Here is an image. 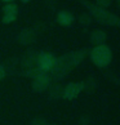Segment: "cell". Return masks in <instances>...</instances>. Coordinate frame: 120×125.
I'll use <instances>...</instances> for the list:
<instances>
[{
	"label": "cell",
	"mask_w": 120,
	"mask_h": 125,
	"mask_svg": "<svg viewBox=\"0 0 120 125\" xmlns=\"http://www.w3.org/2000/svg\"><path fill=\"white\" fill-rule=\"evenodd\" d=\"M87 55V49H77L72 50L70 53H66L57 58L56 64L49 72V76L52 80H62L65 76H67L74 67L79 66L83 59Z\"/></svg>",
	"instance_id": "6da1fadb"
},
{
	"label": "cell",
	"mask_w": 120,
	"mask_h": 125,
	"mask_svg": "<svg viewBox=\"0 0 120 125\" xmlns=\"http://www.w3.org/2000/svg\"><path fill=\"white\" fill-rule=\"evenodd\" d=\"M80 3L88 9L89 10L88 13L97 22H99V23H102V25H107V26L120 27V17L119 16L109 12L107 9L97 7L94 3H90L89 0H80Z\"/></svg>",
	"instance_id": "7a4b0ae2"
},
{
	"label": "cell",
	"mask_w": 120,
	"mask_h": 125,
	"mask_svg": "<svg viewBox=\"0 0 120 125\" xmlns=\"http://www.w3.org/2000/svg\"><path fill=\"white\" fill-rule=\"evenodd\" d=\"M89 57L94 66L99 67V68H105L112 61V50L106 44L94 45L89 52Z\"/></svg>",
	"instance_id": "3957f363"
},
{
	"label": "cell",
	"mask_w": 120,
	"mask_h": 125,
	"mask_svg": "<svg viewBox=\"0 0 120 125\" xmlns=\"http://www.w3.org/2000/svg\"><path fill=\"white\" fill-rule=\"evenodd\" d=\"M57 61V57H54L53 53L50 52H40L36 55V67L44 73L50 72L52 68L54 67Z\"/></svg>",
	"instance_id": "277c9868"
},
{
	"label": "cell",
	"mask_w": 120,
	"mask_h": 125,
	"mask_svg": "<svg viewBox=\"0 0 120 125\" xmlns=\"http://www.w3.org/2000/svg\"><path fill=\"white\" fill-rule=\"evenodd\" d=\"M50 85H52V79L48 73H40L31 81V88L36 93H43V92L48 90Z\"/></svg>",
	"instance_id": "5b68a950"
},
{
	"label": "cell",
	"mask_w": 120,
	"mask_h": 125,
	"mask_svg": "<svg viewBox=\"0 0 120 125\" xmlns=\"http://www.w3.org/2000/svg\"><path fill=\"white\" fill-rule=\"evenodd\" d=\"M18 17V5L16 3H7L3 8V18H1V22L4 25H9V23H13Z\"/></svg>",
	"instance_id": "8992f818"
},
{
	"label": "cell",
	"mask_w": 120,
	"mask_h": 125,
	"mask_svg": "<svg viewBox=\"0 0 120 125\" xmlns=\"http://www.w3.org/2000/svg\"><path fill=\"white\" fill-rule=\"evenodd\" d=\"M83 81H75V83H68L66 86H63V98L65 99H75L79 97V94L83 92Z\"/></svg>",
	"instance_id": "52a82bcc"
},
{
	"label": "cell",
	"mask_w": 120,
	"mask_h": 125,
	"mask_svg": "<svg viewBox=\"0 0 120 125\" xmlns=\"http://www.w3.org/2000/svg\"><path fill=\"white\" fill-rule=\"evenodd\" d=\"M36 36H38V31L35 29L26 27V29L21 30V32L17 36V40L21 45H30L36 40Z\"/></svg>",
	"instance_id": "ba28073f"
},
{
	"label": "cell",
	"mask_w": 120,
	"mask_h": 125,
	"mask_svg": "<svg viewBox=\"0 0 120 125\" xmlns=\"http://www.w3.org/2000/svg\"><path fill=\"white\" fill-rule=\"evenodd\" d=\"M56 21L59 26L62 27H68L74 23V21H75V17L71 12L68 10H59L57 13V17H56Z\"/></svg>",
	"instance_id": "9c48e42d"
},
{
	"label": "cell",
	"mask_w": 120,
	"mask_h": 125,
	"mask_svg": "<svg viewBox=\"0 0 120 125\" xmlns=\"http://www.w3.org/2000/svg\"><path fill=\"white\" fill-rule=\"evenodd\" d=\"M89 40L93 45H102L106 44L107 40V34L103 30H93L89 35Z\"/></svg>",
	"instance_id": "30bf717a"
},
{
	"label": "cell",
	"mask_w": 120,
	"mask_h": 125,
	"mask_svg": "<svg viewBox=\"0 0 120 125\" xmlns=\"http://www.w3.org/2000/svg\"><path fill=\"white\" fill-rule=\"evenodd\" d=\"M48 93H49L50 99H54V101L61 99V98H63V86L61 84H58V83L57 84H53L49 86Z\"/></svg>",
	"instance_id": "8fae6325"
},
{
	"label": "cell",
	"mask_w": 120,
	"mask_h": 125,
	"mask_svg": "<svg viewBox=\"0 0 120 125\" xmlns=\"http://www.w3.org/2000/svg\"><path fill=\"white\" fill-rule=\"evenodd\" d=\"M83 86H84V89H83V92H87L88 94H92L94 93L97 86H98V83H97V79L94 76H88L85 79L84 81H83Z\"/></svg>",
	"instance_id": "7c38bea8"
},
{
	"label": "cell",
	"mask_w": 120,
	"mask_h": 125,
	"mask_svg": "<svg viewBox=\"0 0 120 125\" xmlns=\"http://www.w3.org/2000/svg\"><path fill=\"white\" fill-rule=\"evenodd\" d=\"M77 22L80 23V26L83 27H89L93 22V17H92L89 13H80L79 17H77Z\"/></svg>",
	"instance_id": "4fadbf2b"
},
{
	"label": "cell",
	"mask_w": 120,
	"mask_h": 125,
	"mask_svg": "<svg viewBox=\"0 0 120 125\" xmlns=\"http://www.w3.org/2000/svg\"><path fill=\"white\" fill-rule=\"evenodd\" d=\"M30 125H48V121H47L44 117L38 116V117H34V119L31 120Z\"/></svg>",
	"instance_id": "5bb4252c"
},
{
	"label": "cell",
	"mask_w": 120,
	"mask_h": 125,
	"mask_svg": "<svg viewBox=\"0 0 120 125\" xmlns=\"http://www.w3.org/2000/svg\"><path fill=\"white\" fill-rule=\"evenodd\" d=\"M94 4H96L97 7H99V8L106 9V8H109L112 4V0H96Z\"/></svg>",
	"instance_id": "9a60e30c"
},
{
	"label": "cell",
	"mask_w": 120,
	"mask_h": 125,
	"mask_svg": "<svg viewBox=\"0 0 120 125\" xmlns=\"http://www.w3.org/2000/svg\"><path fill=\"white\" fill-rule=\"evenodd\" d=\"M79 124L80 125H89L90 124L89 115H81V116L79 117Z\"/></svg>",
	"instance_id": "2e32d148"
},
{
	"label": "cell",
	"mask_w": 120,
	"mask_h": 125,
	"mask_svg": "<svg viewBox=\"0 0 120 125\" xmlns=\"http://www.w3.org/2000/svg\"><path fill=\"white\" fill-rule=\"evenodd\" d=\"M5 76H7V68H5V66L0 64V81H1Z\"/></svg>",
	"instance_id": "e0dca14e"
},
{
	"label": "cell",
	"mask_w": 120,
	"mask_h": 125,
	"mask_svg": "<svg viewBox=\"0 0 120 125\" xmlns=\"http://www.w3.org/2000/svg\"><path fill=\"white\" fill-rule=\"evenodd\" d=\"M44 3H45V5L49 7V8L56 7V0H44Z\"/></svg>",
	"instance_id": "ac0fdd59"
},
{
	"label": "cell",
	"mask_w": 120,
	"mask_h": 125,
	"mask_svg": "<svg viewBox=\"0 0 120 125\" xmlns=\"http://www.w3.org/2000/svg\"><path fill=\"white\" fill-rule=\"evenodd\" d=\"M21 1H22V3H23V4H27V3H30V1H31V0H21Z\"/></svg>",
	"instance_id": "d6986e66"
},
{
	"label": "cell",
	"mask_w": 120,
	"mask_h": 125,
	"mask_svg": "<svg viewBox=\"0 0 120 125\" xmlns=\"http://www.w3.org/2000/svg\"><path fill=\"white\" fill-rule=\"evenodd\" d=\"M116 4H118V7L120 8V0H116Z\"/></svg>",
	"instance_id": "ffe728a7"
},
{
	"label": "cell",
	"mask_w": 120,
	"mask_h": 125,
	"mask_svg": "<svg viewBox=\"0 0 120 125\" xmlns=\"http://www.w3.org/2000/svg\"><path fill=\"white\" fill-rule=\"evenodd\" d=\"M3 1H5V3H11V1H13V0H3Z\"/></svg>",
	"instance_id": "44dd1931"
},
{
	"label": "cell",
	"mask_w": 120,
	"mask_h": 125,
	"mask_svg": "<svg viewBox=\"0 0 120 125\" xmlns=\"http://www.w3.org/2000/svg\"><path fill=\"white\" fill-rule=\"evenodd\" d=\"M48 125H56V124H50V123H48Z\"/></svg>",
	"instance_id": "7402d4cb"
}]
</instances>
